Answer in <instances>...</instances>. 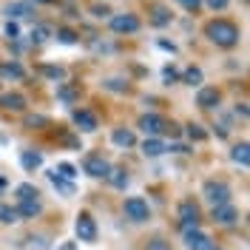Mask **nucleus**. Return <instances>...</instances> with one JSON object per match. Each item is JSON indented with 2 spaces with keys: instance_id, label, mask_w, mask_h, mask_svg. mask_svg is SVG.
Returning a JSON list of instances; mask_svg holds the SVG:
<instances>
[{
  "instance_id": "f257e3e1",
  "label": "nucleus",
  "mask_w": 250,
  "mask_h": 250,
  "mask_svg": "<svg viewBox=\"0 0 250 250\" xmlns=\"http://www.w3.org/2000/svg\"><path fill=\"white\" fill-rule=\"evenodd\" d=\"M205 34H208V40L219 48H233V46H239V40H242L239 26H236L233 20H228V17L210 20V23L205 26Z\"/></svg>"
},
{
  "instance_id": "f03ea898",
  "label": "nucleus",
  "mask_w": 250,
  "mask_h": 250,
  "mask_svg": "<svg viewBox=\"0 0 250 250\" xmlns=\"http://www.w3.org/2000/svg\"><path fill=\"white\" fill-rule=\"evenodd\" d=\"M111 23V31L114 34H137L140 31V17L134 15V12H125V15H111L108 17Z\"/></svg>"
},
{
  "instance_id": "7ed1b4c3",
  "label": "nucleus",
  "mask_w": 250,
  "mask_h": 250,
  "mask_svg": "<svg viewBox=\"0 0 250 250\" xmlns=\"http://www.w3.org/2000/svg\"><path fill=\"white\" fill-rule=\"evenodd\" d=\"M74 230H77V239L80 242H85V245H94L97 242V222L88 210H83L74 222Z\"/></svg>"
},
{
  "instance_id": "20e7f679",
  "label": "nucleus",
  "mask_w": 250,
  "mask_h": 250,
  "mask_svg": "<svg viewBox=\"0 0 250 250\" xmlns=\"http://www.w3.org/2000/svg\"><path fill=\"white\" fill-rule=\"evenodd\" d=\"M202 196H205L210 205H213V208H216V205H228V202H230V188L225 185V182L210 179V182H205Z\"/></svg>"
},
{
  "instance_id": "39448f33",
  "label": "nucleus",
  "mask_w": 250,
  "mask_h": 250,
  "mask_svg": "<svg viewBox=\"0 0 250 250\" xmlns=\"http://www.w3.org/2000/svg\"><path fill=\"white\" fill-rule=\"evenodd\" d=\"M123 210L131 222H148V216H151V208H148V202L142 196H128L123 205Z\"/></svg>"
},
{
  "instance_id": "423d86ee",
  "label": "nucleus",
  "mask_w": 250,
  "mask_h": 250,
  "mask_svg": "<svg viewBox=\"0 0 250 250\" xmlns=\"http://www.w3.org/2000/svg\"><path fill=\"white\" fill-rule=\"evenodd\" d=\"M83 171L88 173V176H94V179H105L108 171H111V162L103 159L100 154H88L85 159H83Z\"/></svg>"
},
{
  "instance_id": "0eeeda50",
  "label": "nucleus",
  "mask_w": 250,
  "mask_h": 250,
  "mask_svg": "<svg viewBox=\"0 0 250 250\" xmlns=\"http://www.w3.org/2000/svg\"><path fill=\"white\" fill-rule=\"evenodd\" d=\"M179 222H182V230H190V228H199V222H202V210H199V205L185 199V202L179 205Z\"/></svg>"
},
{
  "instance_id": "6e6552de",
  "label": "nucleus",
  "mask_w": 250,
  "mask_h": 250,
  "mask_svg": "<svg viewBox=\"0 0 250 250\" xmlns=\"http://www.w3.org/2000/svg\"><path fill=\"white\" fill-rule=\"evenodd\" d=\"M219 103H222V91L213 88V85H202V88L196 91V105H199V108H205V111L219 108Z\"/></svg>"
},
{
  "instance_id": "1a4fd4ad",
  "label": "nucleus",
  "mask_w": 250,
  "mask_h": 250,
  "mask_svg": "<svg viewBox=\"0 0 250 250\" xmlns=\"http://www.w3.org/2000/svg\"><path fill=\"white\" fill-rule=\"evenodd\" d=\"M148 20H151V26H156V29H165V26H171V9L168 6H162V3H151L148 6Z\"/></svg>"
},
{
  "instance_id": "9d476101",
  "label": "nucleus",
  "mask_w": 250,
  "mask_h": 250,
  "mask_svg": "<svg viewBox=\"0 0 250 250\" xmlns=\"http://www.w3.org/2000/svg\"><path fill=\"white\" fill-rule=\"evenodd\" d=\"M3 15L17 23L20 17H34L37 9H34V3H29V0H26V3H6V6H3Z\"/></svg>"
},
{
  "instance_id": "9b49d317",
  "label": "nucleus",
  "mask_w": 250,
  "mask_h": 250,
  "mask_svg": "<svg viewBox=\"0 0 250 250\" xmlns=\"http://www.w3.org/2000/svg\"><path fill=\"white\" fill-rule=\"evenodd\" d=\"M71 117H74V125H77L83 134H91V131H97V125H100L97 123V114L88 108H77Z\"/></svg>"
},
{
  "instance_id": "f8f14e48",
  "label": "nucleus",
  "mask_w": 250,
  "mask_h": 250,
  "mask_svg": "<svg viewBox=\"0 0 250 250\" xmlns=\"http://www.w3.org/2000/svg\"><path fill=\"white\" fill-rule=\"evenodd\" d=\"M185 248L188 250H208L210 248V236L202 233L199 228H190V230H185Z\"/></svg>"
},
{
  "instance_id": "ddd939ff",
  "label": "nucleus",
  "mask_w": 250,
  "mask_h": 250,
  "mask_svg": "<svg viewBox=\"0 0 250 250\" xmlns=\"http://www.w3.org/2000/svg\"><path fill=\"white\" fill-rule=\"evenodd\" d=\"M140 128L148 134V137H159L165 131V120L159 114H142L140 117Z\"/></svg>"
},
{
  "instance_id": "4468645a",
  "label": "nucleus",
  "mask_w": 250,
  "mask_h": 250,
  "mask_svg": "<svg viewBox=\"0 0 250 250\" xmlns=\"http://www.w3.org/2000/svg\"><path fill=\"white\" fill-rule=\"evenodd\" d=\"M0 108L3 111H15V114H20V111L26 108V97L20 91H6L3 97H0Z\"/></svg>"
},
{
  "instance_id": "2eb2a0df",
  "label": "nucleus",
  "mask_w": 250,
  "mask_h": 250,
  "mask_svg": "<svg viewBox=\"0 0 250 250\" xmlns=\"http://www.w3.org/2000/svg\"><path fill=\"white\" fill-rule=\"evenodd\" d=\"M48 182H51V185L57 188V193H62L65 199L77 193V185H74L71 179H65V176H60V173H57V171H51V173H48Z\"/></svg>"
},
{
  "instance_id": "dca6fc26",
  "label": "nucleus",
  "mask_w": 250,
  "mask_h": 250,
  "mask_svg": "<svg viewBox=\"0 0 250 250\" xmlns=\"http://www.w3.org/2000/svg\"><path fill=\"white\" fill-rule=\"evenodd\" d=\"M236 219H239V210H236L230 202L213 208V222H219V225H233Z\"/></svg>"
},
{
  "instance_id": "f3484780",
  "label": "nucleus",
  "mask_w": 250,
  "mask_h": 250,
  "mask_svg": "<svg viewBox=\"0 0 250 250\" xmlns=\"http://www.w3.org/2000/svg\"><path fill=\"white\" fill-rule=\"evenodd\" d=\"M17 213L26 219H34L43 213V202L40 199H17Z\"/></svg>"
},
{
  "instance_id": "a211bd4d",
  "label": "nucleus",
  "mask_w": 250,
  "mask_h": 250,
  "mask_svg": "<svg viewBox=\"0 0 250 250\" xmlns=\"http://www.w3.org/2000/svg\"><path fill=\"white\" fill-rule=\"evenodd\" d=\"M111 140H114V145H120V148H134V145H137L134 131H128V128H117V131L111 134Z\"/></svg>"
},
{
  "instance_id": "6ab92c4d",
  "label": "nucleus",
  "mask_w": 250,
  "mask_h": 250,
  "mask_svg": "<svg viewBox=\"0 0 250 250\" xmlns=\"http://www.w3.org/2000/svg\"><path fill=\"white\" fill-rule=\"evenodd\" d=\"M165 151H168V145L162 140H156V137H148V140L142 142V154L145 156H162Z\"/></svg>"
},
{
  "instance_id": "aec40b11",
  "label": "nucleus",
  "mask_w": 250,
  "mask_h": 250,
  "mask_svg": "<svg viewBox=\"0 0 250 250\" xmlns=\"http://www.w3.org/2000/svg\"><path fill=\"white\" fill-rule=\"evenodd\" d=\"M0 74H3V77H9V80H23V77H26V68H23L17 60H9V62H3V65H0Z\"/></svg>"
},
{
  "instance_id": "412c9836",
  "label": "nucleus",
  "mask_w": 250,
  "mask_h": 250,
  "mask_svg": "<svg viewBox=\"0 0 250 250\" xmlns=\"http://www.w3.org/2000/svg\"><path fill=\"white\" fill-rule=\"evenodd\" d=\"M248 142H239V145H233V151H230V156H233L236 165H242V168H248L250 165V154H248Z\"/></svg>"
},
{
  "instance_id": "4be33fe9",
  "label": "nucleus",
  "mask_w": 250,
  "mask_h": 250,
  "mask_svg": "<svg viewBox=\"0 0 250 250\" xmlns=\"http://www.w3.org/2000/svg\"><path fill=\"white\" fill-rule=\"evenodd\" d=\"M20 165H23L26 171H37V168L43 165V156L34 154V151H23V154H20Z\"/></svg>"
},
{
  "instance_id": "5701e85b",
  "label": "nucleus",
  "mask_w": 250,
  "mask_h": 250,
  "mask_svg": "<svg viewBox=\"0 0 250 250\" xmlns=\"http://www.w3.org/2000/svg\"><path fill=\"white\" fill-rule=\"evenodd\" d=\"M105 179H108V182L117 188V190H125V188H128V173H125L123 168H111Z\"/></svg>"
},
{
  "instance_id": "b1692460",
  "label": "nucleus",
  "mask_w": 250,
  "mask_h": 250,
  "mask_svg": "<svg viewBox=\"0 0 250 250\" xmlns=\"http://www.w3.org/2000/svg\"><path fill=\"white\" fill-rule=\"evenodd\" d=\"M202 80H205V74L199 65H188L185 74H182V83H188V85H202Z\"/></svg>"
},
{
  "instance_id": "393cba45",
  "label": "nucleus",
  "mask_w": 250,
  "mask_h": 250,
  "mask_svg": "<svg viewBox=\"0 0 250 250\" xmlns=\"http://www.w3.org/2000/svg\"><path fill=\"white\" fill-rule=\"evenodd\" d=\"M57 100H62L65 105H71V103H77L80 100V88H71V85L62 83L60 88H57Z\"/></svg>"
},
{
  "instance_id": "a878e982",
  "label": "nucleus",
  "mask_w": 250,
  "mask_h": 250,
  "mask_svg": "<svg viewBox=\"0 0 250 250\" xmlns=\"http://www.w3.org/2000/svg\"><path fill=\"white\" fill-rule=\"evenodd\" d=\"M31 43H37V46H40V43H46L48 37H51V29H48L46 23H37V26H34V29H31Z\"/></svg>"
},
{
  "instance_id": "bb28decb",
  "label": "nucleus",
  "mask_w": 250,
  "mask_h": 250,
  "mask_svg": "<svg viewBox=\"0 0 250 250\" xmlns=\"http://www.w3.org/2000/svg\"><path fill=\"white\" fill-rule=\"evenodd\" d=\"M0 222H3V225H15V222H20L17 208H12V205H0Z\"/></svg>"
},
{
  "instance_id": "cd10ccee",
  "label": "nucleus",
  "mask_w": 250,
  "mask_h": 250,
  "mask_svg": "<svg viewBox=\"0 0 250 250\" xmlns=\"http://www.w3.org/2000/svg\"><path fill=\"white\" fill-rule=\"evenodd\" d=\"M17 199H40V190L34 185H29V182H23V185H17Z\"/></svg>"
},
{
  "instance_id": "c85d7f7f",
  "label": "nucleus",
  "mask_w": 250,
  "mask_h": 250,
  "mask_svg": "<svg viewBox=\"0 0 250 250\" xmlns=\"http://www.w3.org/2000/svg\"><path fill=\"white\" fill-rule=\"evenodd\" d=\"M54 37L60 40L62 46H74V43L80 40V34L74 29H57V34H54Z\"/></svg>"
},
{
  "instance_id": "c756f323",
  "label": "nucleus",
  "mask_w": 250,
  "mask_h": 250,
  "mask_svg": "<svg viewBox=\"0 0 250 250\" xmlns=\"http://www.w3.org/2000/svg\"><path fill=\"white\" fill-rule=\"evenodd\" d=\"M188 137H190V140H196V142H202V140H208V131H205L199 123H190V125H188Z\"/></svg>"
},
{
  "instance_id": "7c9ffc66",
  "label": "nucleus",
  "mask_w": 250,
  "mask_h": 250,
  "mask_svg": "<svg viewBox=\"0 0 250 250\" xmlns=\"http://www.w3.org/2000/svg\"><path fill=\"white\" fill-rule=\"evenodd\" d=\"M57 173H60V176H65V179H71V182H74V176H77V168H74L71 162H60V165H57Z\"/></svg>"
},
{
  "instance_id": "2f4dec72",
  "label": "nucleus",
  "mask_w": 250,
  "mask_h": 250,
  "mask_svg": "<svg viewBox=\"0 0 250 250\" xmlns=\"http://www.w3.org/2000/svg\"><path fill=\"white\" fill-rule=\"evenodd\" d=\"M43 74L51 77V80H62L65 77V68H62V65H43Z\"/></svg>"
},
{
  "instance_id": "473e14b6",
  "label": "nucleus",
  "mask_w": 250,
  "mask_h": 250,
  "mask_svg": "<svg viewBox=\"0 0 250 250\" xmlns=\"http://www.w3.org/2000/svg\"><path fill=\"white\" fill-rule=\"evenodd\" d=\"M91 15H94V17H100V20H105V17H111L114 12H111L105 3H94V6H91Z\"/></svg>"
},
{
  "instance_id": "72a5a7b5",
  "label": "nucleus",
  "mask_w": 250,
  "mask_h": 250,
  "mask_svg": "<svg viewBox=\"0 0 250 250\" xmlns=\"http://www.w3.org/2000/svg\"><path fill=\"white\" fill-rule=\"evenodd\" d=\"M3 34H6L9 40H17V37H20V26H17L15 20H6V26H3Z\"/></svg>"
},
{
  "instance_id": "f704fd0d",
  "label": "nucleus",
  "mask_w": 250,
  "mask_h": 250,
  "mask_svg": "<svg viewBox=\"0 0 250 250\" xmlns=\"http://www.w3.org/2000/svg\"><path fill=\"white\" fill-rule=\"evenodd\" d=\"M162 77H165V83H176V80H179L176 65H165V68H162Z\"/></svg>"
},
{
  "instance_id": "c9c22d12",
  "label": "nucleus",
  "mask_w": 250,
  "mask_h": 250,
  "mask_svg": "<svg viewBox=\"0 0 250 250\" xmlns=\"http://www.w3.org/2000/svg\"><path fill=\"white\" fill-rule=\"evenodd\" d=\"M202 3L210 12H225V9H228V0H202Z\"/></svg>"
},
{
  "instance_id": "e433bc0d",
  "label": "nucleus",
  "mask_w": 250,
  "mask_h": 250,
  "mask_svg": "<svg viewBox=\"0 0 250 250\" xmlns=\"http://www.w3.org/2000/svg\"><path fill=\"white\" fill-rule=\"evenodd\" d=\"M176 3L188 12H199V6H202V0H176Z\"/></svg>"
},
{
  "instance_id": "4c0bfd02",
  "label": "nucleus",
  "mask_w": 250,
  "mask_h": 250,
  "mask_svg": "<svg viewBox=\"0 0 250 250\" xmlns=\"http://www.w3.org/2000/svg\"><path fill=\"white\" fill-rule=\"evenodd\" d=\"M26 125L29 128H40V125H48L46 117H26Z\"/></svg>"
},
{
  "instance_id": "58836bf2",
  "label": "nucleus",
  "mask_w": 250,
  "mask_h": 250,
  "mask_svg": "<svg viewBox=\"0 0 250 250\" xmlns=\"http://www.w3.org/2000/svg\"><path fill=\"white\" fill-rule=\"evenodd\" d=\"M105 85H108L111 91H125V88H128V85H123V83H120V80H108V83H105Z\"/></svg>"
},
{
  "instance_id": "ea45409f",
  "label": "nucleus",
  "mask_w": 250,
  "mask_h": 250,
  "mask_svg": "<svg viewBox=\"0 0 250 250\" xmlns=\"http://www.w3.org/2000/svg\"><path fill=\"white\" fill-rule=\"evenodd\" d=\"M165 134H171V137H179V125H176V123H165Z\"/></svg>"
},
{
  "instance_id": "a19ab883",
  "label": "nucleus",
  "mask_w": 250,
  "mask_h": 250,
  "mask_svg": "<svg viewBox=\"0 0 250 250\" xmlns=\"http://www.w3.org/2000/svg\"><path fill=\"white\" fill-rule=\"evenodd\" d=\"M148 250H168V242H162V239H156L154 245H148Z\"/></svg>"
},
{
  "instance_id": "79ce46f5",
  "label": "nucleus",
  "mask_w": 250,
  "mask_h": 250,
  "mask_svg": "<svg viewBox=\"0 0 250 250\" xmlns=\"http://www.w3.org/2000/svg\"><path fill=\"white\" fill-rule=\"evenodd\" d=\"M159 48H165V51L176 54V46H173V43H168V40H159Z\"/></svg>"
},
{
  "instance_id": "37998d69",
  "label": "nucleus",
  "mask_w": 250,
  "mask_h": 250,
  "mask_svg": "<svg viewBox=\"0 0 250 250\" xmlns=\"http://www.w3.org/2000/svg\"><path fill=\"white\" fill-rule=\"evenodd\" d=\"M236 114H242V117H248V105H245V103H239V105H236Z\"/></svg>"
},
{
  "instance_id": "c03bdc74",
  "label": "nucleus",
  "mask_w": 250,
  "mask_h": 250,
  "mask_svg": "<svg viewBox=\"0 0 250 250\" xmlns=\"http://www.w3.org/2000/svg\"><path fill=\"white\" fill-rule=\"evenodd\" d=\"M60 250H77V242H65Z\"/></svg>"
},
{
  "instance_id": "a18cd8bd",
  "label": "nucleus",
  "mask_w": 250,
  "mask_h": 250,
  "mask_svg": "<svg viewBox=\"0 0 250 250\" xmlns=\"http://www.w3.org/2000/svg\"><path fill=\"white\" fill-rule=\"evenodd\" d=\"M3 188H6V179H3V176H0V190H3Z\"/></svg>"
},
{
  "instance_id": "49530a36",
  "label": "nucleus",
  "mask_w": 250,
  "mask_h": 250,
  "mask_svg": "<svg viewBox=\"0 0 250 250\" xmlns=\"http://www.w3.org/2000/svg\"><path fill=\"white\" fill-rule=\"evenodd\" d=\"M29 3H48V0H29Z\"/></svg>"
},
{
  "instance_id": "de8ad7c7",
  "label": "nucleus",
  "mask_w": 250,
  "mask_h": 250,
  "mask_svg": "<svg viewBox=\"0 0 250 250\" xmlns=\"http://www.w3.org/2000/svg\"><path fill=\"white\" fill-rule=\"evenodd\" d=\"M208 250H222V248H213V245H210V248H208Z\"/></svg>"
},
{
  "instance_id": "09e8293b",
  "label": "nucleus",
  "mask_w": 250,
  "mask_h": 250,
  "mask_svg": "<svg viewBox=\"0 0 250 250\" xmlns=\"http://www.w3.org/2000/svg\"><path fill=\"white\" fill-rule=\"evenodd\" d=\"M0 65H3V62H0Z\"/></svg>"
}]
</instances>
